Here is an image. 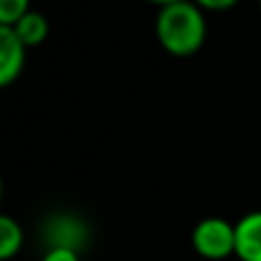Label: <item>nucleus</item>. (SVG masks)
Instances as JSON below:
<instances>
[{
  "label": "nucleus",
  "mask_w": 261,
  "mask_h": 261,
  "mask_svg": "<svg viewBox=\"0 0 261 261\" xmlns=\"http://www.w3.org/2000/svg\"><path fill=\"white\" fill-rule=\"evenodd\" d=\"M28 46L18 39L14 28L0 25V87H9L23 73Z\"/></svg>",
  "instance_id": "nucleus-4"
},
{
  "label": "nucleus",
  "mask_w": 261,
  "mask_h": 261,
  "mask_svg": "<svg viewBox=\"0 0 261 261\" xmlns=\"http://www.w3.org/2000/svg\"><path fill=\"white\" fill-rule=\"evenodd\" d=\"M90 239V227L76 213H53L44 222V241L48 248H67L81 252Z\"/></svg>",
  "instance_id": "nucleus-3"
},
{
  "label": "nucleus",
  "mask_w": 261,
  "mask_h": 261,
  "mask_svg": "<svg viewBox=\"0 0 261 261\" xmlns=\"http://www.w3.org/2000/svg\"><path fill=\"white\" fill-rule=\"evenodd\" d=\"M12 28L18 35V39H21L28 48L41 46L46 41V37H48V30H50L48 18H46L41 12H37V9H30V12H28L25 16Z\"/></svg>",
  "instance_id": "nucleus-6"
},
{
  "label": "nucleus",
  "mask_w": 261,
  "mask_h": 261,
  "mask_svg": "<svg viewBox=\"0 0 261 261\" xmlns=\"http://www.w3.org/2000/svg\"><path fill=\"white\" fill-rule=\"evenodd\" d=\"M39 261H81V252L67 248H46Z\"/></svg>",
  "instance_id": "nucleus-9"
},
{
  "label": "nucleus",
  "mask_w": 261,
  "mask_h": 261,
  "mask_svg": "<svg viewBox=\"0 0 261 261\" xmlns=\"http://www.w3.org/2000/svg\"><path fill=\"white\" fill-rule=\"evenodd\" d=\"M153 32L165 53L174 58H190L199 53L206 41V14L193 0L165 5V7H158Z\"/></svg>",
  "instance_id": "nucleus-1"
},
{
  "label": "nucleus",
  "mask_w": 261,
  "mask_h": 261,
  "mask_svg": "<svg viewBox=\"0 0 261 261\" xmlns=\"http://www.w3.org/2000/svg\"><path fill=\"white\" fill-rule=\"evenodd\" d=\"M197 7H202L204 12H225L231 9L234 5H239V0H193Z\"/></svg>",
  "instance_id": "nucleus-10"
},
{
  "label": "nucleus",
  "mask_w": 261,
  "mask_h": 261,
  "mask_svg": "<svg viewBox=\"0 0 261 261\" xmlns=\"http://www.w3.org/2000/svg\"><path fill=\"white\" fill-rule=\"evenodd\" d=\"M25 243V234L18 220L12 216H0V259L12 261L23 250Z\"/></svg>",
  "instance_id": "nucleus-7"
},
{
  "label": "nucleus",
  "mask_w": 261,
  "mask_h": 261,
  "mask_svg": "<svg viewBox=\"0 0 261 261\" xmlns=\"http://www.w3.org/2000/svg\"><path fill=\"white\" fill-rule=\"evenodd\" d=\"M30 12V0H0V25H16Z\"/></svg>",
  "instance_id": "nucleus-8"
},
{
  "label": "nucleus",
  "mask_w": 261,
  "mask_h": 261,
  "mask_svg": "<svg viewBox=\"0 0 261 261\" xmlns=\"http://www.w3.org/2000/svg\"><path fill=\"white\" fill-rule=\"evenodd\" d=\"M190 245L195 254L206 261H222L236 254V225L220 216L199 220L193 227Z\"/></svg>",
  "instance_id": "nucleus-2"
},
{
  "label": "nucleus",
  "mask_w": 261,
  "mask_h": 261,
  "mask_svg": "<svg viewBox=\"0 0 261 261\" xmlns=\"http://www.w3.org/2000/svg\"><path fill=\"white\" fill-rule=\"evenodd\" d=\"M259 12H261V0H259Z\"/></svg>",
  "instance_id": "nucleus-12"
},
{
  "label": "nucleus",
  "mask_w": 261,
  "mask_h": 261,
  "mask_svg": "<svg viewBox=\"0 0 261 261\" xmlns=\"http://www.w3.org/2000/svg\"><path fill=\"white\" fill-rule=\"evenodd\" d=\"M151 5H158V7H165V5H172V3H179V0H147Z\"/></svg>",
  "instance_id": "nucleus-11"
},
{
  "label": "nucleus",
  "mask_w": 261,
  "mask_h": 261,
  "mask_svg": "<svg viewBox=\"0 0 261 261\" xmlns=\"http://www.w3.org/2000/svg\"><path fill=\"white\" fill-rule=\"evenodd\" d=\"M236 225V254L239 261H261V208L239 218Z\"/></svg>",
  "instance_id": "nucleus-5"
}]
</instances>
